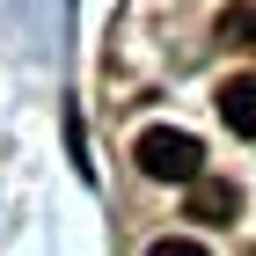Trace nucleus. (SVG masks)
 <instances>
[{
  "label": "nucleus",
  "mask_w": 256,
  "mask_h": 256,
  "mask_svg": "<svg viewBox=\"0 0 256 256\" xmlns=\"http://www.w3.org/2000/svg\"><path fill=\"white\" fill-rule=\"evenodd\" d=\"M132 161L154 183H198V176H205V146H198L190 132H176V124H146L139 146H132Z\"/></svg>",
  "instance_id": "f257e3e1"
},
{
  "label": "nucleus",
  "mask_w": 256,
  "mask_h": 256,
  "mask_svg": "<svg viewBox=\"0 0 256 256\" xmlns=\"http://www.w3.org/2000/svg\"><path fill=\"white\" fill-rule=\"evenodd\" d=\"M242 212V190L227 176H198L190 183V220H205V227H227V220Z\"/></svg>",
  "instance_id": "f03ea898"
},
{
  "label": "nucleus",
  "mask_w": 256,
  "mask_h": 256,
  "mask_svg": "<svg viewBox=\"0 0 256 256\" xmlns=\"http://www.w3.org/2000/svg\"><path fill=\"white\" fill-rule=\"evenodd\" d=\"M220 118H227V132L256 139V74H234L227 88H220Z\"/></svg>",
  "instance_id": "7ed1b4c3"
},
{
  "label": "nucleus",
  "mask_w": 256,
  "mask_h": 256,
  "mask_svg": "<svg viewBox=\"0 0 256 256\" xmlns=\"http://www.w3.org/2000/svg\"><path fill=\"white\" fill-rule=\"evenodd\" d=\"M220 44H249V52H256V0L220 8Z\"/></svg>",
  "instance_id": "20e7f679"
},
{
  "label": "nucleus",
  "mask_w": 256,
  "mask_h": 256,
  "mask_svg": "<svg viewBox=\"0 0 256 256\" xmlns=\"http://www.w3.org/2000/svg\"><path fill=\"white\" fill-rule=\"evenodd\" d=\"M146 256H205V242H190V234H168V242H154Z\"/></svg>",
  "instance_id": "39448f33"
}]
</instances>
